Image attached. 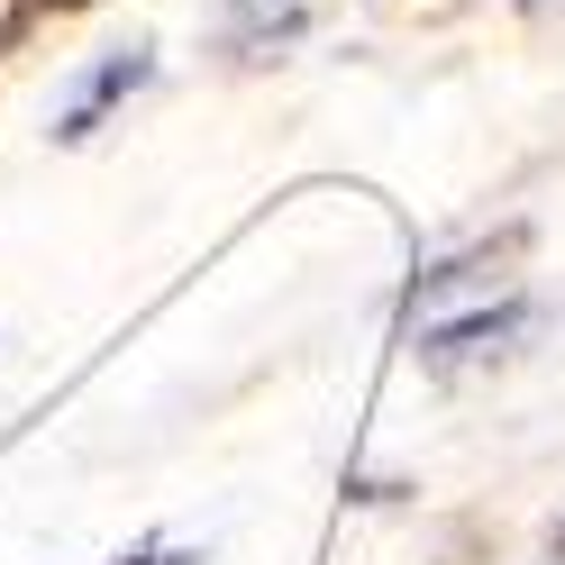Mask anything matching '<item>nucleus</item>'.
Listing matches in <instances>:
<instances>
[{"instance_id": "f257e3e1", "label": "nucleus", "mask_w": 565, "mask_h": 565, "mask_svg": "<svg viewBox=\"0 0 565 565\" xmlns=\"http://www.w3.org/2000/svg\"><path fill=\"white\" fill-rule=\"evenodd\" d=\"M529 320H539V310H529L520 292L511 301H483V310H466V320H438L429 338H419V356H429V365H466V356H483V347H511Z\"/></svg>"}, {"instance_id": "f03ea898", "label": "nucleus", "mask_w": 565, "mask_h": 565, "mask_svg": "<svg viewBox=\"0 0 565 565\" xmlns=\"http://www.w3.org/2000/svg\"><path fill=\"white\" fill-rule=\"evenodd\" d=\"M147 74H156V55H147V46H119L110 64H92V74L74 83V100H64L55 137H92V128H100V110H110V100H128L137 83H147Z\"/></svg>"}, {"instance_id": "7ed1b4c3", "label": "nucleus", "mask_w": 565, "mask_h": 565, "mask_svg": "<svg viewBox=\"0 0 565 565\" xmlns=\"http://www.w3.org/2000/svg\"><path fill=\"white\" fill-rule=\"evenodd\" d=\"M128 565H147V556H128Z\"/></svg>"}, {"instance_id": "20e7f679", "label": "nucleus", "mask_w": 565, "mask_h": 565, "mask_svg": "<svg viewBox=\"0 0 565 565\" xmlns=\"http://www.w3.org/2000/svg\"><path fill=\"white\" fill-rule=\"evenodd\" d=\"M556 547H565V529H556Z\"/></svg>"}]
</instances>
